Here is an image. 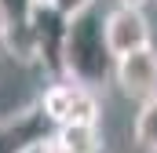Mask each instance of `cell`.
<instances>
[{
	"label": "cell",
	"mask_w": 157,
	"mask_h": 153,
	"mask_svg": "<svg viewBox=\"0 0 157 153\" xmlns=\"http://www.w3.org/2000/svg\"><path fill=\"white\" fill-rule=\"evenodd\" d=\"M55 11H62L66 18H73V15H80V11H88L91 4H99V0H48Z\"/></svg>",
	"instance_id": "ba28073f"
},
{
	"label": "cell",
	"mask_w": 157,
	"mask_h": 153,
	"mask_svg": "<svg viewBox=\"0 0 157 153\" xmlns=\"http://www.w3.org/2000/svg\"><path fill=\"white\" fill-rule=\"evenodd\" d=\"M106 47L113 55V62L132 55V51H143V47H154V29H150V18L139 4H128L121 0L117 7L106 11Z\"/></svg>",
	"instance_id": "3957f363"
},
{
	"label": "cell",
	"mask_w": 157,
	"mask_h": 153,
	"mask_svg": "<svg viewBox=\"0 0 157 153\" xmlns=\"http://www.w3.org/2000/svg\"><path fill=\"white\" fill-rule=\"evenodd\" d=\"M132 135H135V146L143 153H157V95L139 102L135 120H132Z\"/></svg>",
	"instance_id": "52a82bcc"
},
{
	"label": "cell",
	"mask_w": 157,
	"mask_h": 153,
	"mask_svg": "<svg viewBox=\"0 0 157 153\" xmlns=\"http://www.w3.org/2000/svg\"><path fill=\"white\" fill-rule=\"evenodd\" d=\"M40 0H0V15L7 22V40H4V51L18 55V58H29L26 55V29H29V18H33V7Z\"/></svg>",
	"instance_id": "5b68a950"
},
{
	"label": "cell",
	"mask_w": 157,
	"mask_h": 153,
	"mask_svg": "<svg viewBox=\"0 0 157 153\" xmlns=\"http://www.w3.org/2000/svg\"><path fill=\"white\" fill-rule=\"evenodd\" d=\"M37 146H40V142H33V146H29V150H26V153H37Z\"/></svg>",
	"instance_id": "30bf717a"
},
{
	"label": "cell",
	"mask_w": 157,
	"mask_h": 153,
	"mask_svg": "<svg viewBox=\"0 0 157 153\" xmlns=\"http://www.w3.org/2000/svg\"><path fill=\"white\" fill-rule=\"evenodd\" d=\"M55 142L66 153H102V135H99V124H77V128H59L51 131Z\"/></svg>",
	"instance_id": "8992f818"
},
{
	"label": "cell",
	"mask_w": 157,
	"mask_h": 153,
	"mask_svg": "<svg viewBox=\"0 0 157 153\" xmlns=\"http://www.w3.org/2000/svg\"><path fill=\"white\" fill-rule=\"evenodd\" d=\"M40 117L48 120L51 131L59 128H77V124H99V99L91 88H84L70 76H55L44 84L37 99Z\"/></svg>",
	"instance_id": "7a4b0ae2"
},
{
	"label": "cell",
	"mask_w": 157,
	"mask_h": 153,
	"mask_svg": "<svg viewBox=\"0 0 157 153\" xmlns=\"http://www.w3.org/2000/svg\"><path fill=\"white\" fill-rule=\"evenodd\" d=\"M128 4H139V0H128Z\"/></svg>",
	"instance_id": "8fae6325"
},
{
	"label": "cell",
	"mask_w": 157,
	"mask_h": 153,
	"mask_svg": "<svg viewBox=\"0 0 157 153\" xmlns=\"http://www.w3.org/2000/svg\"><path fill=\"white\" fill-rule=\"evenodd\" d=\"M62 76L77 80L91 91L102 88L106 80H113V55L106 47V11L99 4H91L88 11H80L66 22Z\"/></svg>",
	"instance_id": "6da1fadb"
},
{
	"label": "cell",
	"mask_w": 157,
	"mask_h": 153,
	"mask_svg": "<svg viewBox=\"0 0 157 153\" xmlns=\"http://www.w3.org/2000/svg\"><path fill=\"white\" fill-rule=\"evenodd\" d=\"M113 84L121 88L124 99L132 102H146L157 95V47L132 51L113 62Z\"/></svg>",
	"instance_id": "277c9868"
},
{
	"label": "cell",
	"mask_w": 157,
	"mask_h": 153,
	"mask_svg": "<svg viewBox=\"0 0 157 153\" xmlns=\"http://www.w3.org/2000/svg\"><path fill=\"white\" fill-rule=\"evenodd\" d=\"M4 40H7V22H4V15H0V47H4Z\"/></svg>",
	"instance_id": "9c48e42d"
}]
</instances>
